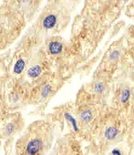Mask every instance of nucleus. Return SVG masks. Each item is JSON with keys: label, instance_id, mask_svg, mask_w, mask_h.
<instances>
[{"label": "nucleus", "instance_id": "nucleus-1", "mask_svg": "<svg viewBox=\"0 0 134 155\" xmlns=\"http://www.w3.org/2000/svg\"><path fill=\"white\" fill-rule=\"evenodd\" d=\"M57 22V17L55 15H48L43 20V27L46 30L53 29Z\"/></svg>", "mask_w": 134, "mask_h": 155}, {"label": "nucleus", "instance_id": "nucleus-2", "mask_svg": "<svg viewBox=\"0 0 134 155\" xmlns=\"http://www.w3.org/2000/svg\"><path fill=\"white\" fill-rule=\"evenodd\" d=\"M63 50V44L57 41L51 42L49 44V51L52 55H59Z\"/></svg>", "mask_w": 134, "mask_h": 155}, {"label": "nucleus", "instance_id": "nucleus-3", "mask_svg": "<svg viewBox=\"0 0 134 155\" xmlns=\"http://www.w3.org/2000/svg\"><path fill=\"white\" fill-rule=\"evenodd\" d=\"M118 135V129L115 128L114 127H111L106 130L105 131V138L107 140H113Z\"/></svg>", "mask_w": 134, "mask_h": 155}, {"label": "nucleus", "instance_id": "nucleus-4", "mask_svg": "<svg viewBox=\"0 0 134 155\" xmlns=\"http://www.w3.org/2000/svg\"><path fill=\"white\" fill-rule=\"evenodd\" d=\"M25 66V62L23 59H20L16 61L15 66H14V73L16 74H21L22 71L24 70V68Z\"/></svg>", "mask_w": 134, "mask_h": 155}, {"label": "nucleus", "instance_id": "nucleus-5", "mask_svg": "<svg viewBox=\"0 0 134 155\" xmlns=\"http://www.w3.org/2000/svg\"><path fill=\"white\" fill-rule=\"evenodd\" d=\"M42 73V69L39 65H35V66L32 67L31 69L29 70L28 71V75L30 76V78H35L38 77L39 75L41 74Z\"/></svg>", "mask_w": 134, "mask_h": 155}, {"label": "nucleus", "instance_id": "nucleus-6", "mask_svg": "<svg viewBox=\"0 0 134 155\" xmlns=\"http://www.w3.org/2000/svg\"><path fill=\"white\" fill-rule=\"evenodd\" d=\"M64 117L67 118V120L69 121L71 124H72V127H73V129L75 130L76 131H78V127H77V123H76V121L74 118H73V116L69 114H67V113H65L64 114Z\"/></svg>", "mask_w": 134, "mask_h": 155}, {"label": "nucleus", "instance_id": "nucleus-7", "mask_svg": "<svg viewBox=\"0 0 134 155\" xmlns=\"http://www.w3.org/2000/svg\"><path fill=\"white\" fill-rule=\"evenodd\" d=\"M80 117H81V119L83 121H86V122H89V121L91 120L92 118V114L89 110H85L83 112L81 113L80 114Z\"/></svg>", "mask_w": 134, "mask_h": 155}, {"label": "nucleus", "instance_id": "nucleus-8", "mask_svg": "<svg viewBox=\"0 0 134 155\" xmlns=\"http://www.w3.org/2000/svg\"><path fill=\"white\" fill-rule=\"evenodd\" d=\"M129 97H130V91H129V89H125V90L123 91L122 96H121V102H122V103H126V102L129 100Z\"/></svg>", "mask_w": 134, "mask_h": 155}, {"label": "nucleus", "instance_id": "nucleus-9", "mask_svg": "<svg viewBox=\"0 0 134 155\" xmlns=\"http://www.w3.org/2000/svg\"><path fill=\"white\" fill-rule=\"evenodd\" d=\"M51 91V86L50 84H47L44 87H43L42 91V96L43 97H46L50 94V92Z\"/></svg>", "mask_w": 134, "mask_h": 155}, {"label": "nucleus", "instance_id": "nucleus-10", "mask_svg": "<svg viewBox=\"0 0 134 155\" xmlns=\"http://www.w3.org/2000/svg\"><path fill=\"white\" fill-rule=\"evenodd\" d=\"M13 127H14L13 125H12L11 123H9V124L7 126V127H6V129H5L6 135H8V136L11 135V134L13 132V130H14Z\"/></svg>", "mask_w": 134, "mask_h": 155}, {"label": "nucleus", "instance_id": "nucleus-11", "mask_svg": "<svg viewBox=\"0 0 134 155\" xmlns=\"http://www.w3.org/2000/svg\"><path fill=\"white\" fill-rule=\"evenodd\" d=\"M94 89H95V91H98V92H101V91H103V89H104V87H103V84L102 83H97L95 87H94Z\"/></svg>", "mask_w": 134, "mask_h": 155}, {"label": "nucleus", "instance_id": "nucleus-12", "mask_svg": "<svg viewBox=\"0 0 134 155\" xmlns=\"http://www.w3.org/2000/svg\"><path fill=\"white\" fill-rule=\"evenodd\" d=\"M120 56V53H119L117 51H113L112 53L111 54V60H114V59H116V58H118V56Z\"/></svg>", "mask_w": 134, "mask_h": 155}]
</instances>
